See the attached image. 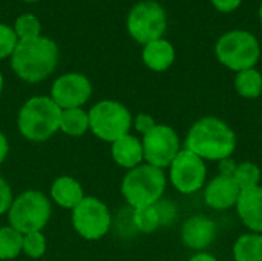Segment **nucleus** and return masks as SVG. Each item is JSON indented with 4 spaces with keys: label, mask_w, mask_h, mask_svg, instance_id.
Masks as SVG:
<instances>
[{
    "label": "nucleus",
    "mask_w": 262,
    "mask_h": 261,
    "mask_svg": "<svg viewBox=\"0 0 262 261\" xmlns=\"http://www.w3.org/2000/svg\"><path fill=\"white\" fill-rule=\"evenodd\" d=\"M129 35L140 45L163 38L167 29V14L163 5L155 0H141L135 3L126 20Z\"/></svg>",
    "instance_id": "obj_9"
},
{
    "label": "nucleus",
    "mask_w": 262,
    "mask_h": 261,
    "mask_svg": "<svg viewBox=\"0 0 262 261\" xmlns=\"http://www.w3.org/2000/svg\"><path fill=\"white\" fill-rule=\"evenodd\" d=\"M111 157L117 166L130 171L144 163V152L141 138L130 134L123 135L121 138L111 143Z\"/></svg>",
    "instance_id": "obj_16"
},
{
    "label": "nucleus",
    "mask_w": 262,
    "mask_h": 261,
    "mask_svg": "<svg viewBox=\"0 0 262 261\" xmlns=\"http://www.w3.org/2000/svg\"><path fill=\"white\" fill-rule=\"evenodd\" d=\"M261 177L262 172L259 166L253 162H241L236 165L235 174H233V180L238 185V188L241 191L246 189H252L256 186H261Z\"/></svg>",
    "instance_id": "obj_24"
},
{
    "label": "nucleus",
    "mask_w": 262,
    "mask_h": 261,
    "mask_svg": "<svg viewBox=\"0 0 262 261\" xmlns=\"http://www.w3.org/2000/svg\"><path fill=\"white\" fill-rule=\"evenodd\" d=\"M241 189L232 177L218 174L203 189L204 203L215 211H227L236 206Z\"/></svg>",
    "instance_id": "obj_14"
},
{
    "label": "nucleus",
    "mask_w": 262,
    "mask_h": 261,
    "mask_svg": "<svg viewBox=\"0 0 262 261\" xmlns=\"http://www.w3.org/2000/svg\"><path fill=\"white\" fill-rule=\"evenodd\" d=\"M68 137H83L89 132V114L84 108L61 109L60 115V131Z\"/></svg>",
    "instance_id": "obj_19"
},
{
    "label": "nucleus",
    "mask_w": 262,
    "mask_h": 261,
    "mask_svg": "<svg viewBox=\"0 0 262 261\" xmlns=\"http://www.w3.org/2000/svg\"><path fill=\"white\" fill-rule=\"evenodd\" d=\"M14 200V192H12V188L11 185L8 183V180L0 175V217L2 215H6L11 203Z\"/></svg>",
    "instance_id": "obj_29"
},
{
    "label": "nucleus",
    "mask_w": 262,
    "mask_h": 261,
    "mask_svg": "<svg viewBox=\"0 0 262 261\" xmlns=\"http://www.w3.org/2000/svg\"><path fill=\"white\" fill-rule=\"evenodd\" d=\"M48 251V240L43 231L38 232H29L23 235L21 242V254L31 260L41 258Z\"/></svg>",
    "instance_id": "obj_26"
},
{
    "label": "nucleus",
    "mask_w": 262,
    "mask_h": 261,
    "mask_svg": "<svg viewBox=\"0 0 262 261\" xmlns=\"http://www.w3.org/2000/svg\"><path fill=\"white\" fill-rule=\"evenodd\" d=\"M235 91L243 98L255 100L262 94V74L256 68H250L235 75Z\"/></svg>",
    "instance_id": "obj_21"
},
{
    "label": "nucleus",
    "mask_w": 262,
    "mask_h": 261,
    "mask_svg": "<svg viewBox=\"0 0 262 261\" xmlns=\"http://www.w3.org/2000/svg\"><path fill=\"white\" fill-rule=\"evenodd\" d=\"M157 209L160 212V217H161V225L166 226V225H172V222L175 220L177 217V208L173 203L167 202V200H160L157 205Z\"/></svg>",
    "instance_id": "obj_30"
},
{
    "label": "nucleus",
    "mask_w": 262,
    "mask_h": 261,
    "mask_svg": "<svg viewBox=\"0 0 262 261\" xmlns=\"http://www.w3.org/2000/svg\"><path fill=\"white\" fill-rule=\"evenodd\" d=\"M12 29L20 40H29V38H35L38 35H41V23H40V18L32 14V12H23L20 14L14 25H12Z\"/></svg>",
    "instance_id": "obj_25"
},
{
    "label": "nucleus",
    "mask_w": 262,
    "mask_h": 261,
    "mask_svg": "<svg viewBox=\"0 0 262 261\" xmlns=\"http://www.w3.org/2000/svg\"><path fill=\"white\" fill-rule=\"evenodd\" d=\"M71 223L78 237L86 242H98L109 234L112 228V214L101 198L86 195L71 211Z\"/></svg>",
    "instance_id": "obj_8"
},
{
    "label": "nucleus",
    "mask_w": 262,
    "mask_h": 261,
    "mask_svg": "<svg viewBox=\"0 0 262 261\" xmlns=\"http://www.w3.org/2000/svg\"><path fill=\"white\" fill-rule=\"evenodd\" d=\"M134 228L141 232V234H152L158 228H161V217L157 209V206H147V208H140V209H132L130 215Z\"/></svg>",
    "instance_id": "obj_23"
},
{
    "label": "nucleus",
    "mask_w": 262,
    "mask_h": 261,
    "mask_svg": "<svg viewBox=\"0 0 262 261\" xmlns=\"http://www.w3.org/2000/svg\"><path fill=\"white\" fill-rule=\"evenodd\" d=\"M21 2H25V3H37L40 0H21Z\"/></svg>",
    "instance_id": "obj_36"
},
{
    "label": "nucleus",
    "mask_w": 262,
    "mask_h": 261,
    "mask_svg": "<svg viewBox=\"0 0 262 261\" xmlns=\"http://www.w3.org/2000/svg\"><path fill=\"white\" fill-rule=\"evenodd\" d=\"M61 109L49 95H32L17 112V131L31 143H45L60 131Z\"/></svg>",
    "instance_id": "obj_3"
},
{
    "label": "nucleus",
    "mask_w": 262,
    "mask_h": 261,
    "mask_svg": "<svg viewBox=\"0 0 262 261\" xmlns=\"http://www.w3.org/2000/svg\"><path fill=\"white\" fill-rule=\"evenodd\" d=\"M236 162L230 157V158H226V160H221L218 163V169H220V174L221 175H227V177H233L235 174V169H236Z\"/></svg>",
    "instance_id": "obj_32"
},
{
    "label": "nucleus",
    "mask_w": 262,
    "mask_h": 261,
    "mask_svg": "<svg viewBox=\"0 0 262 261\" xmlns=\"http://www.w3.org/2000/svg\"><path fill=\"white\" fill-rule=\"evenodd\" d=\"M210 2H212L213 8L216 11L226 12V14L236 11L241 6V3H243V0H210Z\"/></svg>",
    "instance_id": "obj_31"
},
{
    "label": "nucleus",
    "mask_w": 262,
    "mask_h": 261,
    "mask_svg": "<svg viewBox=\"0 0 262 261\" xmlns=\"http://www.w3.org/2000/svg\"><path fill=\"white\" fill-rule=\"evenodd\" d=\"M52 217V202L49 197L37 189H26L14 200L6 212L8 225L20 234L43 231Z\"/></svg>",
    "instance_id": "obj_5"
},
{
    "label": "nucleus",
    "mask_w": 262,
    "mask_h": 261,
    "mask_svg": "<svg viewBox=\"0 0 262 261\" xmlns=\"http://www.w3.org/2000/svg\"><path fill=\"white\" fill-rule=\"evenodd\" d=\"M17 45H18V38L12 26L0 23V60L11 58Z\"/></svg>",
    "instance_id": "obj_27"
},
{
    "label": "nucleus",
    "mask_w": 262,
    "mask_h": 261,
    "mask_svg": "<svg viewBox=\"0 0 262 261\" xmlns=\"http://www.w3.org/2000/svg\"><path fill=\"white\" fill-rule=\"evenodd\" d=\"M157 126V122L155 118L147 114V112H140L137 115H134V120H132V129H135L137 134H140L141 137L144 134H147L149 131H152L154 128Z\"/></svg>",
    "instance_id": "obj_28"
},
{
    "label": "nucleus",
    "mask_w": 262,
    "mask_h": 261,
    "mask_svg": "<svg viewBox=\"0 0 262 261\" xmlns=\"http://www.w3.org/2000/svg\"><path fill=\"white\" fill-rule=\"evenodd\" d=\"M175 57H177V52H175L173 45L164 37L146 43L141 51L143 63L146 65V68H149L154 72L167 71L173 65Z\"/></svg>",
    "instance_id": "obj_18"
},
{
    "label": "nucleus",
    "mask_w": 262,
    "mask_h": 261,
    "mask_svg": "<svg viewBox=\"0 0 262 261\" xmlns=\"http://www.w3.org/2000/svg\"><path fill=\"white\" fill-rule=\"evenodd\" d=\"M3 88H5V78H3V74H2V71H0V97H2V94H3Z\"/></svg>",
    "instance_id": "obj_35"
},
{
    "label": "nucleus",
    "mask_w": 262,
    "mask_h": 261,
    "mask_svg": "<svg viewBox=\"0 0 262 261\" xmlns=\"http://www.w3.org/2000/svg\"><path fill=\"white\" fill-rule=\"evenodd\" d=\"M144 163L152 165L160 169H167L173 158L183 149L178 132L164 123H157V126L141 137Z\"/></svg>",
    "instance_id": "obj_11"
},
{
    "label": "nucleus",
    "mask_w": 262,
    "mask_h": 261,
    "mask_svg": "<svg viewBox=\"0 0 262 261\" xmlns=\"http://www.w3.org/2000/svg\"><path fill=\"white\" fill-rule=\"evenodd\" d=\"M166 186V172L160 168L143 163L130 171H126L120 191L130 209H140L154 206L163 200Z\"/></svg>",
    "instance_id": "obj_4"
},
{
    "label": "nucleus",
    "mask_w": 262,
    "mask_h": 261,
    "mask_svg": "<svg viewBox=\"0 0 262 261\" xmlns=\"http://www.w3.org/2000/svg\"><path fill=\"white\" fill-rule=\"evenodd\" d=\"M189 261H218V258H216L215 255H212V254L203 251V252H195V254L190 257V260Z\"/></svg>",
    "instance_id": "obj_34"
},
{
    "label": "nucleus",
    "mask_w": 262,
    "mask_h": 261,
    "mask_svg": "<svg viewBox=\"0 0 262 261\" xmlns=\"http://www.w3.org/2000/svg\"><path fill=\"white\" fill-rule=\"evenodd\" d=\"M259 22H261V26H262V3H261V6H259Z\"/></svg>",
    "instance_id": "obj_37"
},
{
    "label": "nucleus",
    "mask_w": 262,
    "mask_h": 261,
    "mask_svg": "<svg viewBox=\"0 0 262 261\" xmlns=\"http://www.w3.org/2000/svg\"><path fill=\"white\" fill-rule=\"evenodd\" d=\"M218 62L233 72L255 68L261 57L258 38L244 29H233L223 34L215 45Z\"/></svg>",
    "instance_id": "obj_7"
},
{
    "label": "nucleus",
    "mask_w": 262,
    "mask_h": 261,
    "mask_svg": "<svg viewBox=\"0 0 262 261\" xmlns=\"http://www.w3.org/2000/svg\"><path fill=\"white\" fill-rule=\"evenodd\" d=\"M48 197L58 208L72 211L86 197V194L83 185L77 178L71 175H60L51 183Z\"/></svg>",
    "instance_id": "obj_17"
},
{
    "label": "nucleus",
    "mask_w": 262,
    "mask_h": 261,
    "mask_svg": "<svg viewBox=\"0 0 262 261\" xmlns=\"http://www.w3.org/2000/svg\"><path fill=\"white\" fill-rule=\"evenodd\" d=\"M89 132L104 143H114L132 131L134 115L126 105L118 100L103 98L89 109Z\"/></svg>",
    "instance_id": "obj_6"
},
{
    "label": "nucleus",
    "mask_w": 262,
    "mask_h": 261,
    "mask_svg": "<svg viewBox=\"0 0 262 261\" xmlns=\"http://www.w3.org/2000/svg\"><path fill=\"white\" fill-rule=\"evenodd\" d=\"M181 243L195 252L206 251L216 238V225L207 215H192L181 226Z\"/></svg>",
    "instance_id": "obj_13"
},
{
    "label": "nucleus",
    "mask_w": 262,
    "mask_h": 261,
    "mask_svg": "<svg viewBox=\"0 0 262 261\" xmlns=\"http://www.w3.org/2000/svg\"><path fill=\"white\" fill-rule=\"evenodd\" d=\"M232 255L235 261H262V234L239 235L232 248Z\"/></svg>",
    "instance_id": "obj_20"
},
{
    "label": "nucleus",
    "mask_w": 262,
    "mask_h": 261,
    "mask_svg": "<svg viewBox=\"0 0 262 261\" xmlns=\"http://www.w3.org/2000/svg\"><path fill=\"white\" fill-rule=\"evenodd\" d=\"M235 209L249 232L262 234V186L241 191Z\"/></svg>",
    "instance_id": "obj_15"
},
{
    "label": "nucleus",
    "mask_w": 262,
    "mask_h": 261,
    "mask_svg": "<svg viewBox=\"0 0 262 261\" xmlns=\"http://www.w3.org/2000/svg\"><path fill=\"white\" fill-rule=\"evenodd\" d=\"M60 49L57 43L46 37L38 35L29 40H20L12 52L9 63L12 72L25 83H41L57 69Z\"/></svg>",
    "instance_id": "obj_2"
},
{
    "label": "nucleus",
    "mask_w": 262,
    "mask_h": 261,
    "mask_svg": "<svg viewBox=\"0 0 262 261\" xmlns=\"http://www.w3.org/2000/svg\"><path fill=\"white\" fill-rule=\"evenodd\" d=\"M11 146H9V140L6 137V134L3 131H0V166L6 162L8 155H9Z\"/></svg>",
    "instance_id": "obj_33"
},
{
    "label": "nucleus",
    "mask_w": 262,
    "mask_h": 261,
    "mask_svg": "<svg viewBox=\"0 0 262 261\" xmlns=\"http://www.w3.org/2000/svg\"><path fill=\"white\" fill-rule=\"evenodd\" d=\"M206 180V162L184 148L167 168V182L183 195H192L203 191Z\"/></svg>",
    "instance_id": "obj_10"
},
{
    "label": "nucleus",
    "mask_w": 262,
    "mask_h": 261,
    "mask_svg": "<svg viewBox=\"0 0 262 261\" xmlns=\"http://www.w3.org/2000/svg\"><path fill=\"white\" fill-rule=\"evenodd\" d=\"M92 83L81 72H64L58 75L49 89V97L60 109L84 108L92 97Z\"/></svg>",
    "instance_id": "obj_12"
},
{
    "label": "nucleus",
    "mask_w": 262,
    "mask_h": 261,
    "mask_svg": "<svg viewBox=\"0 0 262 261\" xmlns=\"http://www.w3.org/2000/svg\"><path fill=\"white\" fill-rule=\"evenodd\" d=\"M236 145V134L227 122L213 115H206L189 128L183 148L204 162L220 163L233 155Z\"/></svg>",
    "instance_id": "obj_1"
},
{
    "label": "nucleus",
    "mask_w": 262,
    "mask_h": 261,
    "mask_svg": "<svg viewBox=\"0 0 262 261\" xmlns=\"http://www.w3.org/2000/svg\"><path fill=\"white\" fill-rule=\"evenodd\" d=\"M23 234L9 225L0 226V261L15 260L21 255Z\"/></svg>",
    "instance_id": "obj_22"
}]
</instances>
